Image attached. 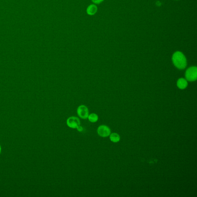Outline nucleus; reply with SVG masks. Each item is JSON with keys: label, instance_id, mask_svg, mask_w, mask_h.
I'll list each match as a JSON object with an SVG mask.
<instances>
[{"label": "nucleus", "instance_id": "f257e3e1", "mask_svg": "<svg viewBox=\"0 0 197 197\" xmlns=\"http://www.w3.org/2000/svg\"><path fill=\"white\" fill-rule=\"evenodd\" d=\"M172 61L174 66L179 70H184L187 67V58L181 51H177L174 52L172 57Z\"/></svg>", "mask_w": 197, "mask_h": 197}, {"label": "nucleus", "instance_id": "f03ea898", "mask_svg": "<svg viewBox=\"0 0 197 197\" xmlns=\"http://www.w3.org/2000/svg\"><path fill=\"white\" fill-rule=\"evenodd\" d=\"M185 78L189 82L196 81L197 78V68L196 66L190 67L186 70Z\"/></svg>", "mask_w": 197, "mask_h": 197}, {"label": "nucleus", "instance_id": "7ed1b4c3", "mask_svg": "<svg viewBox=\"0 0 197 197\" xmlns=\"http://www.w3.org/2000/svg\"><path fill=\"white\" fill-rule=\"evenodd\" d=\"M67 125L69 127L72 129H76L80 126L81 122L77 117L71 116L68 118L67 120Z\"/></svg>", "mask_w": 197, "mask_h": 197}, {"label": "nucleus", "instance_id": "20e7f679", "mask_svg": "<svg viewBox=\"0 0 197 197\" xmlns=\"http://www.w3.org/2000/svg\"><path fill=\"white\" fill-rule=\"evenodd\" d=\"M77 114L80 118L82 119H86L89 115V109L85 105H80L77 109Z\"/></svg>", "mask_w": 197, "mask_h": 197}, {"label": "nucleus", "instance_id": "39448f33", "mask_svg": "<svg viewBox=\"0 0 197 197\" xmlns=\"http://www.w3.org/2000/svg\"><path fill=\"white\" fill-rule=\"evenodd\" d=\"M97 132L100 136L105 138L110 135L111 130L108 126L106 125H101L98 127Z\"/></svg>", "mask_w": 197, "mask_h": 197}, {"label": "nucleus", "instance_id": "423d86ee", "mask_svg": "<svg viewBox=\"0 0 197 197\" xmlns=\"http://www.w3.org/2000/svg\"><path fill=\"white\" fill-rule=\"evenodd\" d=\"M177 86L180 89H186L188 86V83L186 79L181 77L178 79L176 82Z\"/></svg>", "mask_w": 197, "mask_h": 197}, {"label": "nucleus", "instance_id": "0eeeda50", "mask_svg": "<svg viewBox=\"0 0 197 197\" xmlns=\"http://www.w3.org/2000/svg\"><path fill=\"white\" fill-rule=\"evenodd\" d=\"M97 11V7L94 5H91L88 7L87 12L89 15H93Z\"/></svg>", "mask_w": 197, "mask_h": 197}, {"label": "nucleus", "instance_id": "6e6552de", "mask_svg": "<svg viewBox=\"0 0 197 197\" xmlns=\"http://www.w3.org/2000/svg\"><path fill=\"white\" fill-rule=\"evenodd\" d=\"M88 120L91 123H94L96 122L98 120L99 117L97 114L95 113H91L89 114L88 117Z\"/></svg>", "mask_w": 197, "mask_h": 197}, {"label": "nucleus", "instance_id": "1a4fd4ad", "mask_svg": "<svg viewBox=\"0 0 197 197\" xmlns=\"http://www.w3.org/2000/svg\"><path fill=\"white\" fill-rule=\"evenodd\" d=\"M109 138L111 141L113 142H114V143H117V142H119L120 139V136H119V134L116 133H113L111 134H110Z\"/></svg>", "mask_w": 197, "mask_h": 197}, {"label": "nucleus", "instance_id": "9d476101", "mask_svg": "<svg viewBox=\"0 0 197 197\" xmlns=\"http://www.w3.org/2000/svg\"><path fill=\"white\" fill-rule=\"evenodd\" d=\"M104 0H92L93 2L94 3H97V4H99V3H101Z\"/></svg>", "mask_w": 197, "mask_h": 197}, {"label": "nucleus", "instance_id": "9b49d317", "mask_svg": "<svg viewBox=\"0 0 197 197\" xmlns=\"http://www.w3.org/2000/svg\"><path fill=\"white\" fill-rule=\"evenodd\" d=\"M76 129H77V131H78L79 132H82V131H83V127L80 126H79L78 127H77Z\"/></svg>", "mask_w": 197, "mask_h": 197}, {"label": "nucleus", "instance_id": "f8f14e48", "mask_svg": "<svg viewBox=\"0 0 197 197\" xmlns=\"http://www.w3.org/2000/svg\"><path fill=\"white\" fill-rule=\"evenodd\" d=\"M1 146H0V153H1Z\"/></svg>", "mask_w": 197, "mask_h": 197}]
</instances>
